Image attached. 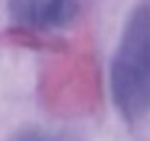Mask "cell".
<instances>
[{"instance_id":"6da1fadb","label":"cell","mask_w":150,"mask_h":141,"mask_svg":"<svg viewBox=\"0 0 150 141\" xmlns=\"http://www.w3.org/2000/svg\"><path fill=\"white\" fill-rule=\"evenodd\" d=\"M112 104L126 121L150 113V5L130 11L110 62Z\"/></svg>"},{"instance_id":"3957f363","label":"cell","mask_w":150,"mask_h":141,"mask_svg":"<svg viewBox=\"0 0 150 141\" xmlns=\"http://www.w3.org/2000/svg\"><path fill=\"white\" fill-rule=\"evenodd\" d=\"M11 141H64V139L53 132L42 130V128H24V130L16 132Z\"/></svg>"},{"instance_id":"7a4b0ae2","label":"cell","mask_w":150,"mask_h":141,"mask_svg":"<svg viewBox=\"0 0 150 141\" xmlns=\"http://www.w3.org/2000/svg\"><path fill=\"white\" fill-rule=\"evenodd\" d=\"M9 16L27 29L66 27L77 16V0H9Z\"/></svg>"}]
</instances>
